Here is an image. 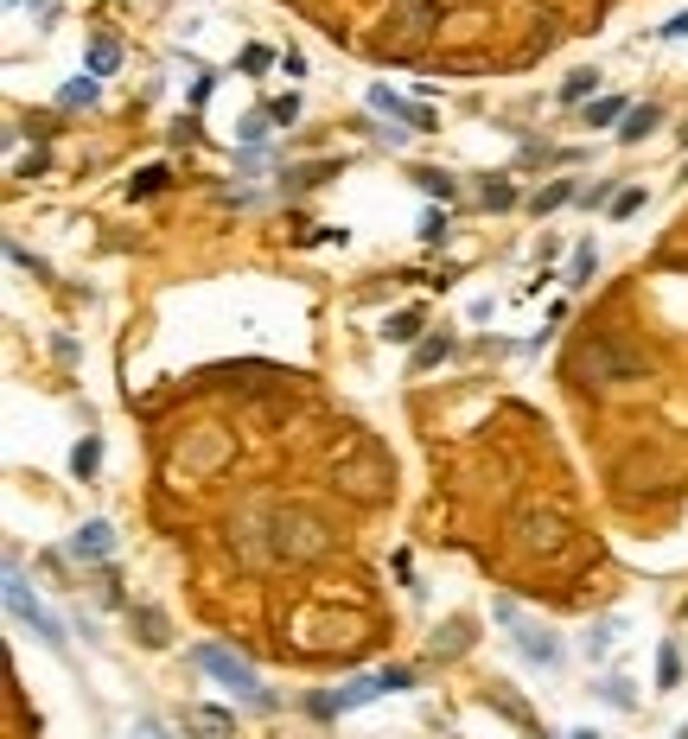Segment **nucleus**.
Returning a JSON list of instances; mask_svg holds the SVG:
<instances>
[{
  "label": "nucleus",
  "mask_w": 688,
  "mask_h": 739,
  "mask_svg": "<svg viewBox=\"0 0 688 739\" xmlns=\"http://www.w3.org/2000/svg\"><path fill=\"white\" fill-rule=\"evenodd\" d=\"M485 204H491V211H510V204H516V192H510V185H491V192H485Z\"/></svg>",
  "instance_id": "c85d7f7f"
},
{
  "label": "nucleus",
  "mask_w": 688,
  "mask_h": 739,
  "mask_svg": "<svg viewBox=\"0 0 688 739\" xmlns=\"http://www.w3.org/2000/svg\"><path fill=\"white\" fill-rule=\"evenodd\" d=\"M657 682H663V689H676V682H682V650H676V644H663V657H657Z\"/></svg>",
  "instance_id": "4468645a"
},
{
  "label": "nucleus",
  "mask_w": 688,
  "mask_h": 739,
  "mask_svg": "<svg viewBox=\"0 0 688 739\" xmlns=\"http://www.w3.org/2000/svg\"><path fill=\"white\" fill-rule=\"evenodd\" d=\"M71 555L77 561H109L115 555V529L109 523H83L77 536H71Z\"/></svg>",
  "instance_id": "0eeeda50"
},
{
  "label": "nucleus",
  "mask_w": 688,
  "mask_h": 739,
  "mask_svg": "<svg viewBox=\"0 0 688 739\" xmlns=\"http://www.w3.org/2000/svg\"><path fill=\"white\" fill-rule=\"evenodd\" d=\"M96 459H102V446H96V440H77V453H71V472H77V478H90V472H96Z\"/></svg>",
  "instance_id": "a211bd4d"
},
{
  "label": "nucleus",
  "mask_w": 688,
  "mask_h": 739,
  "mask_svg": "<svg viewBox=\"0 0 688 739\" xmlns=\"http://www.w3.org/2000/svg\"><path fill=\"white\" fill-rule=\"evenodd\" d=\"M415 332H421V313H415V306L389 319V338H402V345H408V338H415Z\"/></svg>",
  "instance_id": "aec40b11"
},
{
  "label": "nucleus",
  "mask_w": 688,
  "mask_h": 739,
  "mask_svg": "<svg viewBox=\"0 0 688 739\" xmlns=\"http://www.w3.org/2000/svg\"><path fill=\"white\" fill-rule=\"evenodd\" d=\"M268 122H274V115H249V122H243V141L262 147V141H268Z\"/></svg>",
  "instance_id": "b1692460"
},
{
  "label": "nucleus",
  "mask_w": 688,
  "mask_h": 739,
  "mask_svg": "<svg viewBox=\"0 0 688 739\" xmlns=\"http://www.w3.org/2000/svg\"><path fill=\"white\" fill-rule=\"evenodd\" d=\"M497 618H510V625H516V612H510V606H497ZM516 638H523V657H529V663H542V669H555V663H561V644L548 638V631L516 625Z\"/></svg>",
  "instance_id": "39448f33"
},
{
  "label": "nucleus",
  "mask_w": 688,
  "mask_h": 739,
  "mask_svg": "<svg viewBox=\"0 0 688 739\" xmlns=\"http://www.w3.org/2000/svg\"><path fill=\"white\" fill-rule=\"evenodd\" d=\"M638 204H644V192H618V198H612V217H631Z\"/></svg>",
  "instance_id": "cd10ccee"
},
{
  "label": "nucleus",
  "mask_w": 688,
  "mask_h": 739,
  "mask_svg": "<svg viewBox=\"0 0 688 739\" xmlns=\"http://www.w3.org/2000/svg\"><path fill=\"white\" fill-rule=\"evenodd\" d=\"M599 695H606L612 708H631V682H618V676H612V682H606V689H599Z\"/></svg>",
  "instance_id": "a878e982"
},
{
  "label": "nucleus",
  "mask_w": 688,
  "mask_h": 739,
  "mask_svg": "<svg viewBox=\"0 0 688 739\" xmlns=\"http://www.w3.org/2000/svg\"><path fill=\"white\" fill-rule=\"evenodd\" d=\"M612 638H618V618H599V625L587 631V650H593V657H606V650H612Z\"/></svg>",
  "instance_id": "f3484780"
},
{
  "label": "nucleus",
  "mask_w": 688,
  "mask_h": 739,
  "mask_svg": "<svg viewBox=\"0 0 688 739\" xmlns=\"http://www.w3.org/2000/svg\"><path fill=\"white\" fill-rule=\"evenodd\" d=\"M115 58H122V51H115V39H96V45H90V77H109Z\"/></svg>",
  "instance_id": "ddd939ff"
},
{
  "label": "nucleus",
  "mask_w": 688,
  "mask_h": 739,
  "mask_svg": "<svg viewBox=\"0 0 688 739\" xmlns=\"http://www.w3.org/2000/svg\"><path fill=\"white\" fill-rule=\"evenodd\" d=\"M64 109H77V102H96V77H77V83H64Z\"/></svg>",
  "instance_id": "6ab92c4d"
},
{
  "label": "nucleus",
  "mask_w": 688,
  "mask_h": 739,
  "mask_svg": "<svg viewBox=\"0 0 688 739\" xmlns=\"http://www.w3.org/2000/svg\"><path fill=\"white\" fill-rule=\"evenodd\" d=\"M370 109H376V115H395V122H408V128H427V122H434V115H427V109H421V102H408V96H395V90H389V83H376V90H370Z\"/></svg>",
  "instance_id": "423d86ee"
},
{
  "label": "nucleus",
  "mask_w": 688,
  "mask_h": 739,
  "mask_svg": "<svg viewBox=\"0 0 688 739\" xmlns=\"http://www.w3.org/2000/svg\"><path fill=\"white\" fill-rule=\"evenodd\" d=\"M631 370H638V364H631V357H618V351H606V345H587V351H580L574 357V376H631Z\"/></svg>",
  "instance_id": "6e6552de"
},
{
  "label": "nucleus",
  "mask_w": 688,
  "mask_h": 739,
  "mask_svg": "<svg viewBox=\"0 0 688 739\" xmlns=\"http://www.w3.org/2000/svg\"><path fill=\"white\" fill-rule=\"evenodd\" d=\"M198 720H204V733H230V714H217V708H204Z\"/></svg>",
  "instance_id": "c756f323"
},
{
  "label": "nucleus",
  "mask_w": 688,
  "mask_h": 739,
  "mask_svg": "<svg viewBox=\"0 0 688 739\" xmlns=\"http://www.w3.org/2000/svg\"><path fill=\"white\" fill-rule=\"evenodd\" d=\"M593 90H599V71H574V77L561 83V102H587Z\"/></svg>",
  "instance_id": "9b49d317"
},
{
  "label": "nucleus",
  "mask_w": 688,
  "mask_h": 739,
  "mask_svg": "<svg viewBox=\"0 0 688 739\" xmlns=\"http://www.w3.org/2000/svg\"><path fill=\"white\" fill-rule=\"evenodd\" d=\"M453 351V338H427V345L415 351V370H427V364H440V357Z\"/></svg>",
  "instance_id": "412c9836"
},
{
  "label": "nucleus",
  "mask_w": 688,
  "mask_h": 739,
  "mask_svg": "<svg viewBox=\"0 0 688 739\" xmlns=\"http://www.w3.org/2000/svg\"><path fill=\"white\" fill-rule=\"evenodd\" d=\"M663 39H688V13H676V20L663 26Z\"/></svg>",
  "instance_id": "7c9ffc66"
},
{
  "label": "nucleus",
  "mask_w": 688,
  "mask_h": 739,
  "mask_svg": "<svg viewBox=\"0 0 688 739\" xmlns=\"http://www.w3.org/2000/svg\"><path fill=\"white\" fill-rule=\"evenodd\" d=\"M415 179H421V192H434L440 204H446V198H453V179H446V173H415Z\"/></svg>",
  "instance_id": "5701e85b"
},
{
  "label": "nucleus",
  "mask_w": 688,
  "mask_h": 739,
  "mask_svg": "<svg viewBox=\"0 0 688 739\" xmlns=\"http://www.w3.org/2000/svg\"><path fill=\"white\" fill-rule=\"evenodd\" d=\"M160 185H166V173H160V166H147V173L128 185V198H147V192H160Z\"/></svg>",
  "instance_id": "4be33fe9"
},
{
  "label": "nucleus",
  "mask_w": 688,
  "mask_h": 739,
  "mask_svg": "<svg viewBox=\"0 0 688 739\" xmlns=\"http://www.w3.org/2000/svg\"><path fill=\"white\" fill-rule=\"evenodd\" d=\"M567 198H580V192H574L567 179H555V185H542V192L529 198V204H536V211H555V204H567Z\"/></svg>",
  "instance_id": "2eb2a0df"
},
{
  "label": "nucleus",
  "mask_w": 688,
  "mask_h": 739,
  "mask_svg": "<svg viewBox=\"0 0 688 739\" xmlns=\"http://www.w3.org/2000/svg\"><path fill=\"white\" fill-rule=\"evenodd\" d=\"M523 536H529V542H542V548H555V542H561V517H529V523H523Z\"/></svg>",
  "instance_id": "f8f14e48"
},
{
  "label": "nucleus",
  "mask_w": 688,
  "mask_h": 739,
  "mask_svg": "<svg viewBox=\"0 0 688 739\" xmlns=\"http://www.w3.org/2000/svg\"><path fill=\"white\" fill-rule=\"evenodd\" d=\"M567 739H599V733H593V727H580V733H567Z\"/></svg>",
  "instance_id": "2f4dec72"
},
{
  "label": "nucleus",
  "mask_w": 688,
  "mask_h": 739,
  "mask_svg": "<svg viewBox=\"0 0 688 739\" xmlns=\"http://www.w3.org/2000/svg\"><path fill=\"white\" fill-rule=\"evenodd\" d=\"M395 689H415V669H370V676L344 682V689L332 695V714H351V708H364V701H376V695H395Z\"/></svg>",
  "instance_id": "7ed1b4c3"
},
{
  "label": "nucleus",
  "mask_w": 688,
  "mask_h": 739,
  "mask_svg": "<svg viewBox=\"0 0 688 739\" xmlns=\"http://www.w3.org/2000/svg\"><path fill=\"white\" fill-rule=\"evenodd\" d=\"M625 115H631V109H625V102H618V96H599V102H593V109H587V128H606V122H625Z\"/></svg>",
  "instance_id": "9d476101"
},
{
  "label": "nucleus",
  "mask_w": 688,
  "mask_h": 739,
  "mask_svg": "<svg viewBox=\"0 0 688 739\" xmlns=\"http://www.w3.org/2000/svg\"><path fill=\"white\" fill-rule=\"evenodd\" d=\"M421 236H427V243H440V236H446V211H427L421 217Z\"/></svg>",
  "instance_id": "bb28decb"
},
{
  "label": "nucleus",
  "mask_w": 688,
  "mask_h": 739,
  "mask_svg": "<svg viewBox=\"0 0 688 739\" xmlns=\"http://www.w3.org/2000/svg\"><path fill=\"white\" fill-rule=\"evenodd\" d=\"M268 115H274V122L287 128V122H294V115H300V96H281V102H268Z\"/></svg>",
  "instance_id": "393cba45"
},
{
  "label": "nucleus",
  "mask_w": 688,
  "mask_h": 739,
  "mask_svg": "<svg viewBox=\"0 0 688 739\" xmlns=\"http://www.w3.org/2000/svg\"><path fill=\"white\" fill-rule=\"evenodd\" d=\"M7 606H13V618H26V625L39 631V638H45L51 650H64V625H58V618H51V612L39 606V599L26 593V574H20V567H7Z\"/></svg>",
  "instance_id": "20e7f679"
},
{
  "label": "nucleus",
  "mask_w": 688,
  "mask_h": 739,
  "mask_svg": "<svg viewBox=\"0 0 688 739\" xmlns=\"http://www.w3.org/2000/svg\"><path fill=\"white\" fill-rule=\"evenodd\" d=\"M593 268H599V255H593V249H574V268H567V287H587V281H593Z\"/></svg>",
  "instance_id": "dca6fc26"
},
{
  "label": "nucleus",
  "mask_w": 688,
  "mask_h": 739,
  "mask_svg": "<svg viewBox=\"0 0 688 739\" xmlns=\"http://www.w3.org/2000/svg\"><path fill=\"white\" fill-rule=\"evenodd\" d=\"M198 669H211L223 689H230V695H243L249 708H274V695L262 689V682H255V669H249L243 657H230L223 644H198Z\"/></svg>",
  "instance_id": "f257e3e1"
},
{
  "label": "nucleus",
  "mask_w": 688,
  "mask_h": 739,
  "mask_svg": "<svg viewBox=\"0 0 688 739\" xmlns=\"http://www.w3.org/2000/svg\"><path fill=\"white\" fill-rule=\"evenodd\" d=\"M274 548L294 555V561L319 555V548H325V523L313 517V510H281V517H274Z\"/></svg>",
  "instance_id": "f03ea898"
},
{
  "label": "nucleus",
  "mask_w": 688,
  "mask_h": 739,
  "mask_svg": "<svg viewBox=\"0 0 688 739\" xmlns=\"http://www.w3.org/2000/svg\"><path fill=\"white\" fill-rule=\"evenodd\" d=\"M657 122H663V109H657V102H644V109H631V115H625V128H618V141H644V134L657 128Z\"/></svg>",
  "instance_id": "1a4fd4ad"
}]
</instances>
